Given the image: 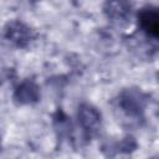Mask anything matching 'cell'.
<instances>
[{
  "label": "cell",
  "mask_w": 159,
  "mask_h": 159,
  "mask_svg": "<svg viewBox=\"0 0 159 159\" xmlns=\"http://www.w3.org/2000/svg\"><path fill=\"white\" fill-rule=\"evenodd\" d=\"M77 120L87 139L96 135L102 127V114L97 107L82 102L77 108Z\"/></svg>",
  "instance_id": "cell-2"
},
{
  "label": "cell",
  "mask_w": 159,
  "mask_h": 159,
  "mask_svg": "<svg viewBox=\"0 0 159 159\" xmlns=\"http://www.w3.org/2000/svg\"><path fill=\"white\" fill-rule=\"evenodd\" d=\"M150 159H158V158H157V157H155V155H154V157H152V158H150Z\"/></svg>",
  "instance_id": "cell-9"
},
{
  "label": "cell",
  "mask_w": 159,
  "mask_h": 159,
  "mask_svg": "<svg viewBox=\"0 0 159 159\" xmlns=\"http://www.w3.org/2000/svg\"><path fill=\"white\" fill-rule=\"evenodd\" d=\"M149 103V96L138 87H128L123 88L117 98L116 106L117 108L130 119H143L147 106Z\"/></svg>",
  "instance_id": "cell-1"
},
{
  "label": "cell",
  "mask_w": 159,
  "mask_h": 159,
  "mask_svg": "<svg viewBox=\"0 0 159 159\" xmlns=\"http://www.w3.org/2000/svg\"><path fill=\"white\" fill-rule=\"evenodd\" d=\"M137 147H138V143H137L135 138L132 135H125L117 142L103 145L102 150L108 157H113L117 154H129V153L134 152L137 149Z\"/></svg>",
  "instance_id": "cell-7"
},
{
  "label": "cell",
  "mask_w": 159,
  "mask_h": 159,
  "mask_svg": "<svg viewBox=\"0 0 159 159\" xmlns=\"http://www.w3.org/2000/svg\"><path fill=\"white\" fill-rule=\"evenodd\" d=\"M53 125L57 130V133L61 137H68L71 133V120L70 118L66 116V113L58 108L56 111V113L53 114Z\"/></svg>",
  "instance_id": "cell-8"
},
{
  "label": "cell",
  "mask_w": 159,
  "mask_h": 159,
  "mask_svg": "<svg viewBox=\"0 0 159 159\" xmlns=\"http://www.w3.org/2000/svg\"><path fill=\"white\" fill-rule=\"evenodd\" d=\"M41 92L37 82L32 78L21 81L12 94V99L17 106H31L40 101Z\"/></svg>",
  "instance_id": "cell-4"
},
{
  "label": "cell",
  "mask_w": 159,
  "mask_h": 159,
  "mask_svg": "<svg viewBox=\"0 0 159 159\" xmlns=\"http://www.w3.org/2000/svg\"><path fill=\"white\" fill-rule=\"evenodd\" d=\"M140 30L148 36L157 39L159 35V11L154 5L143 6L137 15Z\"/></svg>",
  "instance_id": "cell-5"
},
{
  "label": "cell",
  "mask_w": 159,
  "mask_h": 159,
  "mask_svg": "<svg viewBox=\"0 0 159 159\" xmlns=\"http://www.w3.org/2000/svg\"><path fill=\"white\" fill-rule=\"evenodd\" d=\"M107 19L118 26L127 25L132 17V5L127 1H107L103 5Z\"/></svg>",
  "instance_id": "cell-6"
},
{
  "label": "cell",
  "mask_w": 159,
  "mask_h": 159,
  "mask_svg": "<svg viewBox=\"0 0 159 159\" xmlns=\"http://www.w3.org/2000/svg\"><path fill=\"white\" fill-rule=\"evenodd\" d=\"M5 39L19 48H26L35 40L34 30L21 20H11L4 29Z\"/></svg>",
  "instance_id": "cell-3"
}]
</instances>
